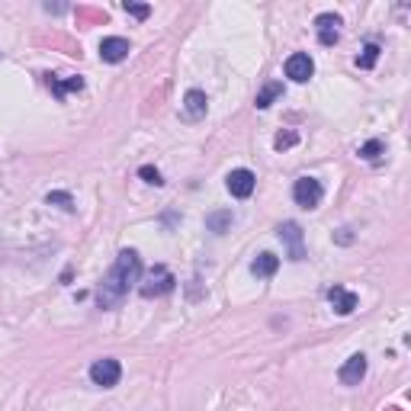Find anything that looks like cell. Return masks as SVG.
<instances>
[{
  "instance_id": "cell-13",
  "label": "cell",
  "mask_w": 411,
  "mask_h": 411,
  "mask_svg": "<svg viewBox=\"0 0 411 411\" xmlns=\"http://www.w3.org/2000/svg\"><path fill=\"white\" fill-rule=\"evenodd\" d=\"M206 106H209V100H206L203 90H187V96H183V113L190 119H199L206 116Z\"/></svg>"
},
{
  "instance_id": "cell-15",
  "label": "cell",
  "mask_w": 411,
  "mask_h": 411,
  "mask_svg": "<svg viewBox=\"0 0 411 411\" xmlns=\"http://www.w3.org/2000/svg\"><path fill=\"white\" fill-rule=\"evenodd\" d=\"M231 222H235V215L231 212H212L209 219H206V225H209V231H215V235H222V231L229 229Z\"/></svg>"
},
{
  "instance_id": "cell-17",
  "label": "cell",
  "mask_w": 411,
  "mask_h": 411,
  "mask_svg": "<svg viewBox=\"0 0 411 411\" xmlns=\"http://www.w3.org/2000/svg\"><path fill=\"white\" fill-rule=\"evenodd\" d=\"M376 62H380V45H376V42H370V45L363 48V55L356 58V64H360L363 71H370V68H373Z\"/></svg>"
},
{
  "instance_id": "cell-4",
  "label": "cell",
  "mask_w": 411,
  "mask_h": 411,
  "mask_svg": "<svg viewBox=\"0 0 411 411\" xmlns=\"http://www.w3.org/2000/svg\"><path fill=\"white\" fill-rule=\"evenodd\" d=\"M119 376H122V366H119V360H113V356H103V360H96V363L90 366V380L100 389H113L119 382Z\"/></svg>"
},
{
  "instance_id": "cell-22",
  "label": "cell",
  "mask_w": 411,
  "mask_h": 411,
  "mask_svg": "<svg viewBox=\"0 0 411 411\" xmlns=\"http://www.w3.org/2000/svg\"><path fill=\"white\" fill-rule=\"evenodd\" d=\"M126 13H132L135 20H145V16L151 13V7L148 3H126Z\"/></svg>"
},
{
  "instance_id": "cell-18",
  "label": "cell",
  "mask_w": 411,
  "mask_h": 411,
  "mask_svg": "<svg viewBox=\"0 0 411 411\" xmlns=\"http://www.w3.org/2000/svg\"><path fill=\"white\" fill-rule=\"evenodd\" d=\"M382 151H386V145H382L380 138H373V142L360 145V158H363V161H380Z\"/></svg>"
},
{
  "instance_id": "cell-2",
  "label": "cell",
  "mask_w": 411,
  "mask_h": 411,
  "mask_svg": "<svg viewBox=\"0 0 411 411\" xmlns=\"http://www.w3.org/2000/svg\"><path fill=\"white\" fill-rule=\"evenodd\" d=\"M138 293L145 296V299H154V296H164V293H171V289H174V273H171V270L167 267H154V270H148V277L145 280H138Z\"/></svg>"
},
{
  "instance_id": "cell-10",
  "label": "cell",
  "mask_w": 411,
  "mask_h": 411,
  "mask_svg": "<svg viewBox=\"0 0 411 411\" xmlns=\"http://www.w3.org/2000/svg\"><path fill=\"white\" fill-rule=\"evenodd\" d=\"M315 26H318V42L322 45H334V42L340 39V16L338 13H322L315 20Z\"/></svg>"
},
{
  "instance_id": "cell-8",
  "label": "cell",
  "mask_w": 411,
  "mask_h": 411,
  "mask_svg": "<svg viewBox=\"0 0 411 411\" xmlns=\"http://www.w3.org/2000/svg\"><path fill=\"white\" fill-rule=\"evenodd\" d=\"M340 382L344 386H360L363 382V376H366V356L363 354H354V356H347V363L340 366Z\"/></svg>"
},
{
  "instance_id": "cell-19",
  "label": "cell",
  "mask_w": 411,
  "mask_h": 411,
  "mask_svg": "<svg viewBox=\"0 0 411 411\" xmlns=\"http://www.w3.org/2000/svg\"><path fill=\"white\" fill-rule=\"evenodd\" d=\"M48 206H62L64 212H74V199H71V193H48Z\"/></svg>"
},
{
  "instance_id": "cell-7",
  "label": "cell",
  "mask_w": 411,
  "mask_h": 411,
  "mask_svg": "<svg viewBox=\"0 0 411 411\" xmlns=\"http://www.w3.org/2000/svg\"><path fill=\"white\" fill-rule=\"evenodd\" d=\"M280 241H286V247H289V261H302V257H305L302 229L296 225V222H283V225H280Z\"/></svg>"
},
{
  "instance_id": "cell-20",
  "label": "cell",
  "mask_w": 411,
  "mask_h": 411,
  "mask_svg": "<svg viewBox=\"0 0 411 411\" xmlns=\"http://www.w3.org/2000/svg\"><path fill=\"white\" fill-rule=\"evenodd\" d=\"M138 177H142L145 183H154V187H161V183H164V177H161V171H158V167H151V164H145L142 171H138Z\"/></svg>"
},
{
  "instance_id": "cell-21",
  "label": "cell",
  "mask_w": 411,
  "mask_h": 411,
  "mask_svg": "<svg viewBox=\"0 0 411 411\" xmlns=\"http://www.w3.org/2000/svg\"><path fill=\"white\" fill-rule=\"evenodd\" d=\"M296 142H299V135H296V132H280L277 138H273V148L283 151V148H293Z\"/></svg>"
},
{
  "instance_id": "cell-12",
  "label": "cell",
  "mask_w": 411,
  "mask_h": 411,
  "mask_svg": "<svg viewBox=\"0 0 411 411\" xmlns=\"http://www.w3.org/2000/svg\"><path fill=\"white\" fill-rule=\"evenodd\" d=\"M277 267H280V257H277V254H270V251L257 254V257L251 261V273H254V277H261V280L273 277V273H277Z\"/></svg>"
},
{
  "instance_id": "cell-3",
  "label": "cell",
  "mask_w": 411,
  "mask_h": 411,
  "mask_svg": "<svg viewBox=\"0 0 411 411\" xmlns=\"http://www.w3.org/2000/svg\"><path fill=\"white\" fill-rule=\"evenodd\" d=\"M324 196V187L315 180V177H299L293 187V199L296 206H302V209H315L318 203H322Z\"/></svg>"
},
{
  "instance_id": "cell-9",
  "label": "cell",
  "mask_w": 411,
  "mask_h": 411,
  "mask_svg": "<svg viewBox=\"0 0 411 411\" xmlns=\"http://www.w3.org/2000/svg\"><path fill=\"white\" fill-rule=\"evenodd\" d=\"M100 58L110 64H119L122 58H129V39L122 36H110V39L100 42Z\"/></svg>"
},
{
  "instance_id": "cell-16",
  "label": "cell",
  "mask_w": 411,
  "mask_h": 411,
  "mask_svg": "<svg viewBox=\"0 0 411 411\" xmlns=\"http://www.w3.org/2000/svg\"><path fill=\"white\" fill-rule=\"evenodd\" d=\"M280 94H283V84H267V87L257 94V110H267V106L277 100Z\"/></svg>"
},
{
  "instance_id": "cell-6",
  "label": "cell",
  "mask_w": 411,
  "mask_h": 411,
  "mask_svg": "<svg viewBox=\"0 0 411 411\" xmlns=\"http://www.w3.org/2000/svg\"><path fill=\"white\" fill-rule=\"evenodd\" d=\"M229 193L231 196H238V199H247L254 193V187H257V177L247 171V167H238V171H231L229 174Z\"/></svg>"
},
{
  "instance_id": "cell-11",
  "label": "cell",
  "mask_w": 411,
  "mask_h": 411,
  "mask_svg": "<svg viewBox=\"0 0 411 411\" xmlns=\"http://www.w3.org/2000/svg\"><path fill=\"white\" fill-rule=\"evenodd\" d=\"M328 299H331L338 315H350L356 308V296L350 293V289H344V286H331V289H328Z\"/></svg>"
},
{
  "instance_id": "cell-5",
  "label": "cell",
  "mask_w": 411,
  "mask_h": 411,
  "mask_svg": "<svg viewBox=\"0 0 411 411\" xmlns=\"http://www.w3.org/2000/svg\"><path fill=\"white\" fill-rule=\"evenodd\" d=\"M312 74H315V62H312L305 52H296V55L286 58V78H289V80H296V84H305Z\"/></svg>"
},
{
  "instance_id": "cell-1",
  "label": "cell",
  "mask_w": 411,
  "mask_h": 411,
  "mask_svg": "<svg viewBox=\"0 0 411 411\" xmlns=\"http://www.w3.org/2000/svg\"><path fill=\"white\" fill-rule=\"evenodd\" d=\"M138 280H142V257H138V251H132V247L119 251L113 270L103 277L100 289H96V302H100V308H116Z\"/></svg>"
},
{
  "instance_id": "cell-14",
  "label": "cell",
  "mask_w": 411,
  "mask_h": 411,
  "mask_svg": "<svg viewBox=\"0 0 411 411\" xmlns=\"http://www.w3.org/2000/svg\"><path fill=\"white\" fill-rule=\"evenodd\" d=\"M45 80H48V87H52V94H55L58 100H64V94H68V90H84V80H80V78L58 80L55 74H45Z\"/></svg>"
}]
</instances>
